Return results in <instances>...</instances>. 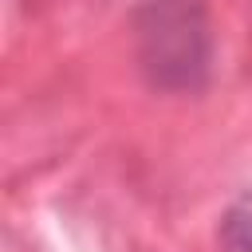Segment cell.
Returning <instances> with one entry per match:
<instances>
[{"mask_svg": "<svg viewBox=\"0 0 252 252\" xmlns=\"http://www.w3.org/2000/svg\"><path fill=\"white\" fill-rule=\"evenodd\" d=\"M220 240H224L228 252H252V197H244L240 205L228 209Z\"/></svg>", "mask_w": 252, "mask_h": 252, "instance_id": "2", "label": "cell"}, {"mask_svg": "<svg viewBox=\"0 0 252 252\" xmlns=\"http://www.w3.org/2000/svg\"><path fill=\"white\" fill-rule=\"evenodd\" d=\"M142 59L165 87H185L205 71V24L193 0H154L142 20Z\"/></svg>", "mask_w": 252, "mask_h": 252, "instance_id": "1", "label": "cell"}]
</instances>
